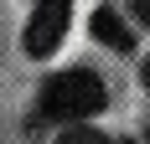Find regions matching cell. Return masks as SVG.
<instances>
[{
  "instance_id": "obj_3",
  "label": "cell",
  "mask_w": 150,
  "mask_h": 144,
  "mask_svg": "<svg viewBox=\"0 0 150 144\" xmlns=\"http://www.w3.org/2000/svg\"><path fill=\"white\" fill-rule=\"evenodd\" d=\"M88 31H93L104 46H114V52H129V46H135V36H129V21H124L114 5H98V10H93V15H88Z\"/></svg>"
},
{
  "instance_id": "obj_6",
  "label": "cell",
  "mask_w": 150,
  "mask_h": 144,
  "mask_svg": "<svg viewBox=\"0 0 150 144\" xmlns=\"http://www.w3.org/2000/svg\"><path fill=\"white\" fill-rule=\"evenodd\" d=\"M114 144H135V139H114Z\"/></svg>"
},
{
  "instance_id": "obj_5",
  "label": "cell",
  "mask_w": 150,
  "mask_h": 144,
  "mask_svg": "<svg viewBox=\"0 0 150 144\" xmlns=\"http://www.w3.org/2000/svg\"><path fill=\"white\" fill-rule=\"evenodd\" d=\"M140 77H145V87H150V57H145V72H140Z\"/></svg>"
},
{
  "instance_id": "obj_1",
  "label": "cell",
  "mask_w": 150,
  "mask_h": 144,
  "mask_svg": "<svg viewBox=\"0 0 150 144\" xmlns=\"http://www.w3.org/2000/svg\"><path fill=\"white\" fill-rule=\"evenodd\" d=\"M104 108V77L93 67H67L57 72V77H47L42 87V113L47 118H62V124H83V118H93Z\"/></svg>"
},
{
  "instance_id": "obj_4",
  "label": "cell",
  "mask_w": 150,
  "mask_h": 144,
  "mask_svg": "<svg viewBox=\"0 0 150 144\" xmlns=\"http://www.w3.org/2000/svg\"><path fill=\"white\" fill-rule=\"evenodd\" d=\"M57 144H114V139H104V134H98V129H88V124H78V129H67Z\"/></svg>"
},
{
  "instance_id": "obj_2",
  "label": "cell",
  "mask_w": 150,
  "mask_h": 144,
  "mask_svg": "<svg viewBox=\"0 0 150 144\" xmlns=\"http://www.w3.org/2000/svg\"><path fill=\"white\" fill-rule=\"evenodd\" d=\"M67 21H73V10H67L62 0H47V5H36V10H31V21H26V52H31V57H47V52L62 41Z\"/></svg>"
}]
</instances>
